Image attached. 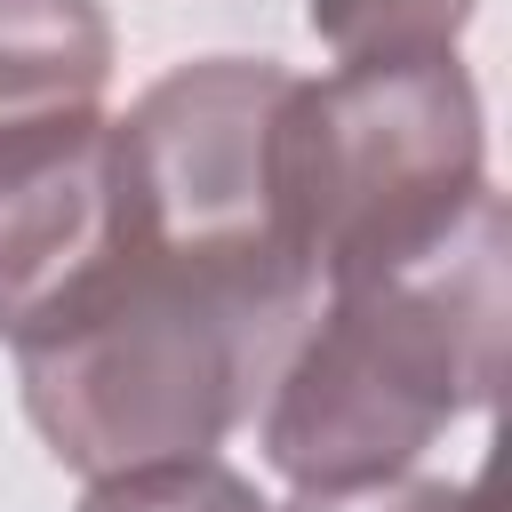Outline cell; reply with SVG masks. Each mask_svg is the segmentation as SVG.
Here are the masks:
<instances>
[{
	"instance_id": "6da1fadb",
	"label": "cell",
	"mask_w": 512,
	"mask_h": 512,
	"mask_svg": "<svg viewBox=\"0 0 512 512\" xmlns=\"http://www.w3.org/2000/svg\"><path fill=\"white\" fill-rule=\"evenodd\" d=\"M312 296L320 280L288 248L120 240L16 336L24 416L88 480L208 456L288 368Z\"/></svg>"
},
{
	"instance_id": "7a4b0ae2",
	"label": "cell",
	"mask_w": 512,
	"mask_h": 512,
	"mask_svg": "<svg viewBox=\"0 0 512 512\" xmlns=\"http://www.w3.org/2000/svg\"><path fill=\"white\" fill-rule=\"evenodd\" d=\"M504 376V200L496 184L408 264L328 288L264 392V464L304 488L408 472Z\"/></svg>"
},
{
	"instance_id": "3957f363",
	"label": "cell",
	"mask_w": 512,
	"mask_h": 512,
	"mask_svg": "<svg viewBox=\"0 0 512 512\" xmlns=\"http://www.w3.org/2000/svg\"><path fill=\"white\" fill-rule=\"evenodd\" d=\"M280 232L312 280L344 288L424 256L480 192V96L456 56H384L296 80L272 144Z\"/></svg>"
},
{
	"instance_id": "277c9868",
	"label": "cell",
	"mask_w": 512,
	"mask_h": 512,
	"mask_svg": "<svg viewBox=\"0 0 512 512\" xmlns=\"http://www.w3.org/2000/svg\"><path fill=\"white\" fill-rule=\"evenodd\" d=\"M288 96H296V72H280L272 56H200L152 80L136 112L112 120L128 240L288 248L280 192H272V144H280Z\"/></svg>"
},
{
	"instance_id": "5b68a950",
	"label": "cell",
	"mask_w": 512,
	"mask_h": 512,
	"mask_svg": "<svg viewBox=\"0 0 512 512\" xmlns=\"http://www.w3.org/2000/svg\"><path fill=\"white\" fill-rule=\"evenodd\" d=\"M120 240L128 216H120V160L104 112H64L0 136V336L8 344L48 304H64Z\"/></svg>"
},
{
	"instance_id": "8992f818",
	"label": "cell",
	"mask_w": 512,
	"mask_h": 512,
	"mask_svg": "<svg viewBox=\"0 0 512 512\" xmlns=\"http://www.w3.org/2000/svg\"><path fill=\"white\" fill-rule=\"evenodd\" d=\"M112 80V24L96 0H0V136L96 112Z\"/></svg>"
},
{
	"instance_id": "52a82bcc",
	"label": "cell",
	"mask_w": 512,
	"mask_h": 512,
	"mask_svg": "<svg viewBox=\"0 0 512 512\" xmlns=\"http://www.w3.org/2000/svg\"><path fill=\"white\" fill-rule=\"evenodd\" d=\"M480 0H312V32L336 48V64H384V56H456V32Z\"/></svg>"
},
{
	"instance_id": "ba28073f",
	"label": "cell",
	"mask_w": 512,
	"mask_h": 512,
	"mask_svg": "<svg viewBox=\"0 0 512 512\" xmlns=\"http://www.w3.org/2000/svg\"><path fill=\"white\" fill-rule=\"evenodd\" d=\"M80 512H272V504L216 456H168V464L104 472Z\"/></svg>"
},
{
	"instance_id": "9c48e42d",
	"label": "cell",
	"mask_w": 512,
	"mask_h": 512,
	"mask_svg": "<svg viewBox=\"0 0 512 512\" xmlns=\"http://www.w3.org/2000/svg\"><path fill=\"white\" fill-rule=\"evenodd\" d=\"M280 512H488V488L480 480H360V488H304L296 504Z\"/></svg>"
}]
</instances>
